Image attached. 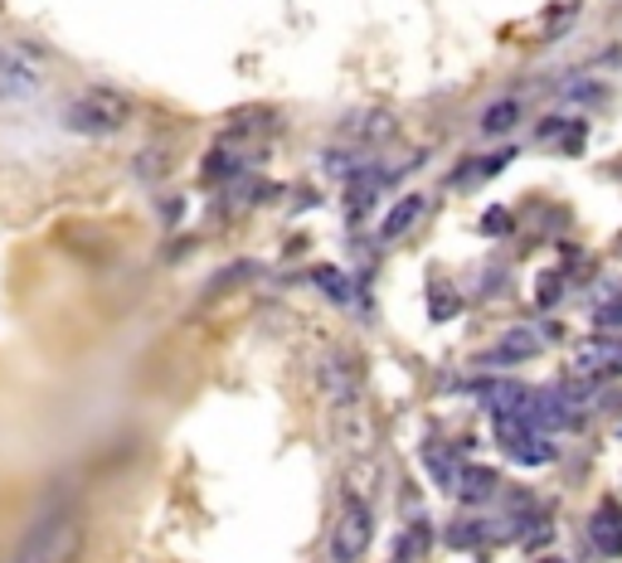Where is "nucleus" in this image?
Segmentation results:
<instances>
[{
  "mask_svg": "<svg viewBox=\"0 0 622 563\" xmlns=\"http://www.w3.org/2000/svg\"><path fill=\"white\" fill-rule=\"evenodd\" d=\"M589 540L603 559H622V505L618 501H603L589 515Z\"/></svg>",
  "mask_w": 622,
  "mask_h": 563,
  "instance_id": "obj_7",
  "label": "nucleus"
},
{
  "mask_svg": "<svg viewBox=\"0 0 622 563\" xmlns=\"http://www.w3.org/2000/svg\"><path fill=\"white\" fill-rule=\"evenodd\" d=\"M593 320H599V330H622V292H613V297H603L599 306H593Z\"/></svg>",
  "mask_w": 622,
  "mask_h": 563,
  "instance_id": "obj_17",
  "label": "nucleus"
},
{
  "mask_svg": "<svg viewBox=\"0 0 622 563\" xmlns=\"http://www.w3.org/2000/svg\"><path fill=\"white\" fill-rule=\"evenodd\" d=\"M78 544H83V534H78V520L73 515H49L45 525H39L30 540H24L20 563H73Z\"/></svg>",
  "mask_w": 622,
  "mask_h": 563,
  "instance_id": "obj_2",
  "label": "nucleus"
},
{
  "mask_svg": "<svg viewBox=\"0 0 622 563\" xmlns=\"http://www.w3.org/2000/svg\"><path fill=\"white\" fill-rule=\"evenodd\" d=\"M453 312H457V297H447V292H438V297H433V316H438V320H447Z\"/></svg>",
  "mask_w": 622,
  "mask_h": 563,
  "instance_id": "obj_20",
  "label": "nucleus"
},
{
  "mask_svg": "<svg viewBox=\"0 0 622 563\" xmlns=\"http://www.w3.org/2000/svg\"><path fill=\"white\" fill-rule=\"evenodd\" d=\"M39 92V73L30 63H20V53L0 49V102H24Z\"/></svg>",
  "mask_w": 622,
  "mask_h": 563,
  "instance_id": "obj_8",
  "label": "nucleus"
},
{
  "mask_svg": "<svg viewBox=\"0 0 622 563\" xmlns=\"http://www.w3.org/2000/svg\"><path fill=\"white\" fill-rule=\"evenodd\" d=\"M131 112H137V107H131V98L122 88L92 83V88L69 98L63 122H69V131H78V137H117V131H127Z\"/></svg>",
  "mask_w": 622,
  "mask_h": 563,
  "instance_id": "obj_1",
  "label": "nucleus"
},
{
  "mask_svg": "<svg viewBox=\"0 0 622 563\" xmlns=\"http://www.w3.org/2000/svg\"><path fill=\"white\" fill-rule=\"evenodd\" d=\"M560 292H564L560 277L550 273V277H540V292H535V297H540V306H554V302H560Z\"/></svg>",
  "mask_w": 622,
  "mask_h": 563,
  "instance_id": "obj_18",
  "label": "nucleus"
},
{
  "mask_svg": "<svg viewBox=\"0 0 622 563\" xmlns=\"http://www.w3.org/2000/svg\"><path fill=\"white\" fill-rule=\"evenodd\" d=\"M394 563H399V559H394Z\"/></svg>",
  "mask_w": 622,
  "mask_h": 563,
  "instance_id": "obj_22",
  "label": "nucleus"
},
{
  "mask_svg": "<svg viewBox=\"0 0 622 563\" xmlns=\"http://www.w3.org/2000/svg\"><path fill=\"white\" fill-rule=\"evenodd\" d=\"M316 384H322V394L336 408H355V404H361V369H355L351 355L330 350V355L316 359Z\"/></svg>",
  "mask_w": 622,
  "mask_h": 563,
  "instance_id": "obj_4",
  "label": "nucleus"
},
{
  "mask_svg": "<svg viewBox=\"0 0 622 563\" xmlns=\"http://www.w3.org/2000/svg\"><path fill=\"white\" fill-rule=\"evenodd\" d=\"M423 462H428V466H433V481H438V486H443V491H453V481H457V462H453V457H447V452H443V447H423Z\"/></svg>",
  "mask_w": 622,
  "mask_h": 563,
  "instance_id": "obj_14",
  "label": "nucleus"
},
{
  "mask_svg": "<svg viewBox=\"0 0 622 563\" xmlns=\"http://www.w3.org/2000/svg\"><path fill=\"white\" fill-rule=\"evenodd\" d=\"M574 369L584 374V379H618L622 374V335H589V340H579L574 350Z\"/></svg>",
  "mask_w": 622,
  "mask_h": 563,
  "instance_id": "obj_5",
  "label": "nucleus"
},
{
  "mask_svg": "<svg viewBox=\"0 0 622 563\" xmlns=\"http://www.w3.org/2000/svg\"><path fill=\"white\" fill-rule=\"evenodd\" d=\"M515 117H521V102L515 98H501L482 112V137H506V131L515 127Z\"/></svg>",
  "mask_w": 622,
  "mask_h": 563,
  "instance_id": "obj_12",
  "label": "nucleus"
},
{
  "mask_svg": "<svg viewBox=\"0 0 622 563\" xmlns=\"http://www.w3.org/2000/svg\"><path fill=\"white\" fill-rule=\"evenodd\" d=\"M369 540H375V515H369L365 501H351L346 515H340L336 534H330V559L336 563H361Z\"/></svg>",
  "mask_w": 622,
  "mask_h": 563,
  "instance_id": "obj_3",
  "label": "nucleus"
},
{
  "mask_svg": "<svg viewBox=\"0 0 622 563\" xmlns=\"http://www.w3.org/2000/svg\"><path fill=\"white\" fill-rule=\"evenodd\" d=\"M540 563H564V559H540Z\"/></svg>",
  "mask_w": 622,
  "mask_h": 563,
  "instance_id": "obj_21",
  "label": "nucleus"
},
{
  "mask_svg": "<svg viewBox=\"0 0 622 563\" xmlns=\"http://www.w3.org/2000/svg\"><path fill=\"white\" fill-rule=\"evenodd\" d=\"M428 544H433L428 525H414V530H408L404 540H399V554H394V559H399V563H418L423 554H428Z\"/></svg>",
  "mask_w": 622,
  "mask_h": 563,
  "instance_id": "obj_15",
  "label": "nucleus"
},
{
  "mask_svg": "<svg viewBox=\"0 0 622 563\" xmlns=\"http://www.w3.org/2000/svg\"><path fill=\"white\" fill-rule=\"evenodd\" d=\"M501 452H506L511 462H521V466H545L554 462V442L545 433H535V427H525V423H515V418H501Z\"/></svg>",
  "mask_w": 622,
  "mask_h": 563,
  "instance_id": "obj_6",
  "label": "nucleus"
},
{
  "mask_svg": "<svg viewBox=\"0 0 622 563\" xmlns=\"http://www.w3.org/2000/svg\"><path fill=\"white\" fill-rule=\"evenodd\" d=\"M312 282L326 292V297H336V302H351V297H355V287H351V282L340 277V273H336V267H316V273H312Z\"/></svg>",
  "mask_w": 622,
  "mask_h": 563,
  "instance_id": "obj_16",
  "label": "nucleus"
},
{
  "mask_svg": "<svg viewBox=\"0 0 622 563\" xmlns=\"http://www.w3.org/2000/svg\"><path fill=\"white\" fill-rule=\"evenodd\" d=\"M423 209H428V199H423V195H404L399 205H394L385 219H379V238H385V244H389V238H404L423 219Z\"/></svg>",
  "mask_w": 622,
  "mask_h": 563,
  "instance_id": "obj_9",
  "label": "nucleus"
},
{
  "mask_svg": "<svg viewBox=\"0 0 622 563\" xmlns=\"http://www.w3.org/2000/svg\"><path fill=\"white\" fill-rule=\"evenodd\" d=\"M535 355H540V335H535V330H525V326H515V330H506V340L496 345V355H492V359L521 365V359H535Z\"/></svg>",
  "mask_w": 622,
  "mask_h": 563,
  "instance_id": "obj_11",
  "label": "nucleus"
},
{
  "mask_svg": "<svg viewBox=\"0 0 622 563\" xmlns=\"http://www.w3.org/2000/svg\"><path fill=\"white\" fill-rule=\"evenodd\" d=\"M506 160H511V151H501V156H486V160H467V166H472V170H457V176H453V185H457V190H472V185H482V180H492V176H496V170H501V166H506Z\"/></svg>",
  "mask_w": 622,
  "mask_h": 563,
  "instance_id": "obj_13",
  "label": "nucleus"
},
{
  "mask_svg": "<svg viewBox=\"0 0 622 563\" xmlns=\"http://www.w3.org/2000/svg\"><path fill=\"white\" fill-rule=\"evenodd\" d=\"M496 491V476L486 466H457V481H453V495L462 505H482L486 495Z\"/></svg>",
  "mask_w": 622,
  "mask_h": 563,
  "instance_id": "obj_10",
  "label": "nucleus"
},
{
  "mask_svg": "<svg viewBox=\"0 0 622 563\" xmlns=\"http://www.w3.org/2000/svg\"><path fill=\"white\" fill-rule=\"evenodd\" d=\"M560 127H564V122H545V127H540V141H545V137L554 141V137H560ZM579 141H584V131H574V137H569L564 146H569V151H574V146H579Z\"/></svg>",
  "mask_w": 622,
  "mask_h": 563,
  "instance_id": "obj_19",
  "label": "nucleus"
}]
</instances>
